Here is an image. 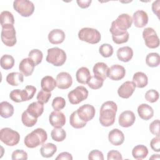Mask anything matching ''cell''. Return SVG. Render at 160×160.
I'll return each mask as SVG.
<instances>
[{
	"instance_id": "31",
	"label": "cell",
	"mask_w": 160,
	"mask_h": 160,
	"mask_svg": "<svg viewBox=\"0 0 160 160\" xmlns=\"http://www.w3.org/2000/svg\"><path fill=\"white\" fill-rule=\"evenodd\" d=\"M57 151V147L53 143H47L43 144L40 149V153L41 156L46 158L52 157Z\"/></svg>"
},
{
	"instance_id": "14",
	"label": "cell",
	"mask_w": 160,
	"mask_h": 160,
	"mask_svg": "<svg viewBox=\"0 0 160 160\" xmlns=\"http://www.w3.org/2000/svg\"><path fill=\"white\" fill-rule=\"evenodd\" d=\"M72 84V78L69 73L61 72L56 76V85L59 89H66L69 88Z\"/></svg>"
},
{
	"instance_id": "19",
	"label": "cell",
	"mask_w": 160,
	"mask_h": 160,
	"mask_svg": "<svg viewBox=\"0 0 160 160\" xmlns=\"http://www.w3.org/2000/svg\"><path fill=\"white\" fill-rule=\"evenodd\" d=\"M132 19L134 26L139 28H142L147 25L149 19L147 12L143 10H138L135 11Z\"/></svg>"
},
{
	"instance_id": "17",
	"label": "cell",
	"mask_w": 160,
	"mask_h": 160,
	"mask_svg": "<svg viewBox=\"0 0 160 160\" xmlns=\"http://www.w3.org/2000/svg\"><path fill=\"white\" fill-rule=\"evenodd\" d=\"M136 88V86L132 81H126L123 82L118 89V94L119 97L128 99L132 96Z\"/></svg>"
},
{
	"instance_id": "34",
	"label": "cell",
	"mask_w": 160,
	"mask_h": 160,
	"mask_svg": "<svg viewBox=\"0 0 160 160\" xmlns=\"http://www.w3.org/2000/svg\"><path fill=\"white\" fill-rule=\"evenodd\" d=\"M69 122H70L71 126L76 129L82 128L87 124V122L83 121L78 117L76 111H75L71 113V114L70 116V118H69Z\"/></svg>"
},
{
	"instance_id": "37",
	"label": "cell",
	"mask_w": 160,
	"mask_h": 160,
	"mask_svg": "<svg viewBox=\"0 0 160 160\" xmlns=\"http://www.w3.org/2000/svg\"><path fill=\"white\" fill-rule=\"evenodd\" d=\"M21 121L22 124L28 128H31L34 126L37 121H38V118L33 117L32 116H31L29 113H28V112L26 110L24 111L22 115H21Z\"/></svg>"
},
{
	"instance_id": "26",
	"label": "cell",
	"mask_w": 160,
	"mask_h": 160,
	"mask_svg": "<svg viewBox=\"0 0 160 160\" xmlns=\"http://www.w3.org/2000/svg\"><path fill=\"white\" fill-rule=\"evenodd\" d=\"M26 111L33 117L38 118L44 112V105L39 101L33 102L28 106Z\"/></svg>"
},
{
	"instance_id": "45",
	"label": "cell",
	"mask_w": 160,
	"mask_h": 160,
	"mask_svg": "<svg viewBox=\"0 0 160 160\" xmlns=\"http://www.w3.org/2000/svg\"><path fill=\"white\" fill-rule=\"evenodd\" d=\"M51 97V92H46L42 89L38 93L36 98L38 101L42 104H46L49 101Z\"/></svg>"
},
{
	"instance_id": "25",
	"label": "cell",
	"mask_w": 160,
	"mask_h": 160,
	"mask_svg": "<svg viewBox=\"0 0 160 160\" xmlns=\"http://www.w3.org/2000/svg\"><path fill=\"white\" fill-rule=\"evenodd\" d=\"M133 56V50L129 46L119 48L117 51V57L119 61L126 62L129 61Z\"/></svg>"
},
{
	"instance_id": "5",
	"label": "cell",
	"mask_w": 160,
	"mask_h": 160,
	"mask_svg": "<svg viewBox=\"0 0 160 160\" xmlns=\"http://www.w3.org/2000/svg\"><path fill=\"white\" fill-rule=\"evenodd\" d=\"M78 38L82 41L94 44L98 43L101 41V33L96 29L84 28L79 31Z\"/></svg>"
},
{
	"instance_id": "10",
	"label": "cell",
	"mask_w": 160,
	"mask_h": 160,
	"mask_svg": "<svg viewBox=\"0 0 160 160\" xmlns=\"http://www.w3.org/2000/svg\"><path fill=\"white\" fill-rule=\"evenodd\" d=\"M142 38L146 46L151 49H154L159 46V39L155 30L152 28H146L142 31Z\"/></svg>"
},
{
	"instance_id": "41",
	"label": "cell",
	"mask_w": 160,
	"mask_h": 160,
	"mask_svg": "<svg viewBox=\"0 0 160 160\" xmlns=\"http://www.w3.org/2000/svg\"><path fill=\"white\" fill-rule=\"evenodd\" d=\"M104 80L96 76H91L88 82V86L92 89H98L103 85Z\"/></svg>"
},
{
	"instance_id": "53",
	"label": "cell",
	"mask_w": 160,
	"mask_h": 160,
	"mask_svg": "<svg viewBox=\"0 0 160 160\" xmlns=\"http://www.w3.org/2000/svg\"><path fill=\"white\" fill-rule=\"evenodd\" d=\"M78 6L82 8L85 9L88 8L92 2L91 0H77L76 1Z\"/></svg>"
},
{
	"instance_id": "44",
	"label": "cell",
	"mask_w": 160,
	"mask_h": 160,
	"mask_svg": "<svg viewBox=\"0 0 160 160\" xmlns=\"http://www.w3.org/2000/svg\"><path fill=\"white\" fill-rule=\"evenodd\" d=\"M159 92L154 89L148 90L145 94V99L151 103L156 102L159 99Z\"/></svg>"
},
{
	"instance_id": "23",
	"label": "cell",
	"mask_w": 160,
	"mask_h": 160,
	"mask_svg": "<svg viewBox=\"0 0 160 160\" xmlns=\"http://www.w3.org/2000/svg\"><path fill=\"white\" fill-rule=\"evenodd\" d=\"M108 70L109 68L108 65L102 62H98L96 63L92 69L94 76L101 78L104 81L108 77Z\"/></svg>"
},
{
	"instance_id": "22",
	"label": "cell",
	"mask_w": 160,
	"mask_h": 160,
	"mask_svg": "<svg viewBox=\"0 0 160 160\" xmlns=\"http://www.w3.org/2000/svg\"><path fill=\"white\" fill-rule=\"evenodd\" d=\"M64 32L59 29H54L48 34V40L52 44H59L62 43L65 39Z\"/></svg>"
},
{
	"instance_id": "28",
	"label": "cell",
	"mask_w": 160,
	"mask_h": 160,
	"mask_svg": "<svg viewBox=\"0 0 160 160\" xmlns=\"http://www.w3.org/2000/svg\"><path fill=\"white\" fill-rule=\"evenodd\" d=\"M41 86L42 90L51 92L57 86L56 81L51 76H46L41 81Z\"/></svg>"
},
{
	"instance_id": "11",
	"label": "cell",
	"mask_w": 160,
	"mask_h": 160,
	"mask_svg": "<svg viewBox=\"0 0 160 160\" xmlns=\"http://www.w3.org/2000/svg\"><path fill=\"white\" fill-rule=\"evenodd\" d=\"M132 23V19L128 14H121L115 21H112L111 25L114 26L117 29L126 31L131 28Z\"/></svg>"
},
{
	"instance_id": "27",
	"label": "cell",
	"mask_w": 160,
	"mask_h": 160,
	"mask_svg": "<svg viewBox=\"0 0 160 160\" xmlns=\"http://www.w3.org/2000/svg\"><path fill=\"white\" fill-rule=\"evenodd\" d=\"M91 73L88 68L86 67H81L77 71L76 73V80L79 83L86 84L91 78Z\"/></svg>"
},
{
	"instance_id": "54",
	"label": "cell",
	"mask_w": 160,
	"mask_h": 160,
	"mask_svg": "<svg viewBox=\"0 0 160 160\" xmlns=\"http://www.w3.org/2000/svg\"><path fill=\"white\" fill-rule=\"evenodd\" d=\"M159 159V154H152L151 157L149 158V159Z\"/></svg>"
},
{
	"instance_id": "49",
	"label": "cell",
	"mask_w": 160,
	"mask_h": 160,
	"mask_svg": "<svg viewBox=\"0 0 160 160\" xmlns=\"http://www.w3.org/2000/svg\"><path fill=\"white\" fill-rule=\"evenodd\" d=\"M150 146L151 149L156 151L159 152L160 151V138L159 137H155L152 139L150 142Z\"/></svg>"
},
{
	"instance_id": "15",
	"label": "cell",
	"mask_w": 160,
	"mask_h": 160,
	"mask_svg": "<svg viewBox=\"0 0 160 160\" xmlns=\"http://www.w3.org/2000/svg\"><path fill=\"white\" fill-rule=\"evenodd\" d=\"M49 121L52 126L55 128H62L65 125L66 117L61 111H52L49 116Z\"/></svg>"
},
{
	"instance_id": "24",
	"label": "cell",
	"mask_w": 160,
	"mask_h": 160,
	"mask_svg": "<svg viewBox=\"0 0 160 160\" xmlns=\"http://www.w3.org/2000/svg\"><path fill=\"white\" fill-rule=\"evenodd\" d=\"M138 113L142 119L147 121L152 118L154 110L149 105L143 103L138 107Z\"/></svg>"
},
{
	"instance_id": "18",
	"label": "cell",
	"mask_w": 160,
	"mask_h": 160,
	"mask_svg": "<svg viewBox=\"0 0 160 160\" xmlns=\"http://www.w3.org/2000/svg\"><path fill=\"white\" fill-rule=\"evenodd\" d=\"M136 116L131 111H125L121 113L119 116L118 122L119 125L123 128H128L131 126L135 122Z\"/></svg>"
},
{
	"instance_id": "47",
	"label": "cell",
	"mask_w": 160,
	"mask_h": 160,
	"mask_svg": "<svg viewBox=\"0 0 160 160\" xmlns=\"http://www.w3.org/2000/svg\"><path fill=\"white\" fill-rule=\"evenodd\" d=\"M150 132L157 137H159V120L153 121L149 125Z\"/></svg>"
},
{
	"instance_id": "40",
	"label": "cell",
	"mask_w": 160,
	"mask_h": 160,
	"mask_svg": "<svg viewBox=\"0 0 160 160\" xmlns=\"http://www.w3.org/2000/svg\"><path fill=\"white\" fill-rule=\"evenodd\" d=\"M28 58L34 62L35 66H37L41 62L43 58V54L41 51L35 49L31 50L29 52Z\"/></svg>"
},
{
	"instance_id": "16",
	"label": "cell",
	"mask_w": 160,
	"mask_h": 160,
	"mask_svg": "<svg viewBox=\"0 0 160 160\" xmlns=\"http://www.w3.org/2000/svg\"><path fill=\"white\" fill-rule=\"evenodd\" d=\"M126 74L125 68L119 64H114L109 68L108 77L113 81H119Z\"/></svg>"
},
{
	"instance_id": "46",
	"label": "cell",
	"mask_w": 160,
	"mask_h": 160,
	"mask_svg": "<svg viewBox=\"0 0 160 160\" xmlns=\"http://www.w3.org/2000/svg\"><path fill=\"white\" fill-rule=\"evenodd\" d=\"M12 160H26L28 159V154L22 149H16L12 152L11 155Z\"/></svg>"
},
{
	"instance_id": "20",
	"label": "cell",
	"mask_w": 160,
	"mask_h": 160,
	"mask_svg": "<svg viewBox=\"0 0 160 160\" xmlns=\"http://www.w3.org/2000/svg\"><path fill=\"white\" fill-rule=\"evenodd\" d=\"M35 64L34 62L29 58L22 59L19 65V69L20 72L25 76H31L34 69Z\"/></svg>"
},
{
	"instance_id": "29",
	"label": "cell",
	"mask_w": 160,
	"mask_h": 160,
	"mask_svg": "<svg viewBox=\"0 0 160 160\" xmlns=\"http://www.w3.org/2000/svg\"><path fill=\"white\" fill-rule=\"evenodd\" d=\"M132 82L136 87L138 88H143L146 87L148 83V78L146 74L142 72H136L132 77Z\"/></svg>"
},
{
	"instance_id": "13",
	"label": "cell",
	"mask_w": 160,
	"mask_h": 160,
	"mask_svg": "<svg viewBox=\"0 0 160 160\" xmlns=\"http://www.w3.org/2000/svg\"><path fill=\"white\" fill-rule=\"evenodd\" d=\"M109 31L112 34V39L114 43L121 44L128 42L129 38V34L127 31H124L119 30L112 25H111Z\"/></svg>"
},
{
	"instance_id": "48",
	"label": "cell",
	"mask_w": 160,
	"mask_h": 160,
	"mask_svg": "<svg viewBox=\"0 0 160 160\" xmlns=\"http://www.w3.org/2000/svg\"><path fill=\"white\" fill-rule=\"evenodd\" d=\"M88 159L89 160H103L104 159V156L103 154L101 151L95 149L91 151L88 156Z\"/></svg>"
},
{
	"instance_id": "7",
	"label": "cell",
	"mask_w": 160,
	"mask_h": 160,
	"mask_svg": "<svg viewBox=\"0 0 160 160\" xmlns=\"http://www.w3.org/2000/svg\"><path fill=\"white\" fill-rule=\"evenodd\" d=\"M13 8L22 17H29L34 11V5L28 0H15Z\"/></svg>"
},
{
	"instance_id": "39",
	"label": "cell",
	"mask_w": 160,
	"mask_h": 160,
	"mask_svg": "<svg viewBox=\"0 0 160 160\" xmlns=\"http://www.w3.org/2000/svg\"><path fill=\"white\" fill-rule=\"evenodd\" d=\"M52 139L56 142H61L66 138V132L62 128H54L51 132Z\"/></svg>"
},
{
	"instance_id": "32",
	"label": "cell",
	"mask_w": 160,
	"mask_h": 160,
	"mask_svg": "<svg viewBox=\"0 0 160 160\" xmlns=\"http://www.w3.org/2000/svg\"><path fill=\"white\" fill-rule=\"evenodd\" d=\"M148 154V149L144 145H137L132 150V155L136 159H143Z\"/></svg>"
},
{
	"instance_id": "8",
	"label": "cell",
	"mask_w": 160,
	"mask_h": 160,
	"mask_svg": "<svg viewBox=\"0 0 160 160\" xmlns=\"http://www.w3.org/2000/svg\"><path fill=\"white\" fill-rule=\"evenodd\" d=\"M2 42L8 47L14 46L17 42L16 30L13 25L2 27L1 33Z\"/></svg>"
},
{
	"instance_id": "3",
	"label": "cell",
	"mask_w": 160,
	"mask_h": 160,
	"mask_svg": "<svg viewBox=\"0 0 160 160\" xmlns=\"http://www.w3.org/2000/svg\"><path fill=\"white\" fill-rule=\"evenodd\" d=\"M36 92L33 86H26L24 89H14L9 94L10 99L15 102H21L31 99Z\"/></svg>"
},
{
	"instance_id": "21",
	"label": "cell",
	"mask_w": 160,
	"mask_h": 160,
	"mask_svg": "<svg viewBox=\"0 0 160 160\" xmlns=\"http://www.w3.org/2000/svg\"><path fill=\"white\" fill-rule=\"evenodd\" d=\"M108 140L114 146H120L124 141V135L119 129H113L108 134Z\"/></svg>"
},
{
	"instance_id": "38",
	"label": "cell",
	"mask_w": 160,
	"mask_h": 160,
	"mask_svg": "<svg viewBox=\"0 0 160 160\" xmlns=\"http://www.w3.org/2000/svg\"><path fill=\"white\" fill-rule=\"evenodd\" d=\"M0 64L2 69L5 70L10 69L14 65V59L11 55L4 54L1 58Z\"/></svg>"
},
{
	"instance_id": "6",
	"label": "cell",
	"mask_w": 160,
	"mask_h": 160,
	"mask_svg": "<svg viewBox=\"0 0 160 160\" xmlns=\"http://www.w3.org/2000/svg\"><path fill=\"white\" fill-rule=\"evenodd\" d=\"M0 139L6 145L14 146L19 143L20 135L18 132L9 128H4L1 130Z\"/></svg>"
},
{
	"instance_id": "12",
	"label": "cell",
	"mask_w": 160,
	"mask_h": 160,
	"mask_svg": "<svg viewBox=\"0 0 160 160\" xmlns=\"http://www.w3.org/2000/svg\"><path fill=\"white\" fill-rule=\"evenodd\" d=\"M76 111L78 117L85 122H88L92 119L96 113L94 107L89 104H86L80 106Z\"/></svg>"
},
{
	"instance_id": "43",
	"label": "cell",
	"mask_w": 160,
	"mask_h": 160,
	"mask_svg": "<svg viewBox=\"0 0 160 160\" xmlns=\"http://www.w3.org/2000/svg\"><path fill=\"white\" fill-rule=\"evenodd\" d=\"M66 106V101L62 97H56L52 100V107L54 111H59L60 110L64 108Z\"/></svg>"
},
{
	"instance_id": "36",
	"label": "cell",
	"mask_w": 160,
	"mask_h": 160,
	"mask_svg": "<svg viewBox=\"0 0 160 160\" xmlns=\"http://www.w3.org/2000/svg\"><path fill=\"white\" fill-rule=\"evenodd\" d=\"M146 64L151 68H155L159 65L160 57L157 52L149 53L146 58Z\"/></svg>"
},
{
	"instance_id": "35",
	"label": "cell",
	"mask_w": 160,
	"mask_h": 160,
	"mask_svg": "<svg viewBox=\"0 0 160 160\" xmlns=\"http://www.w3.org/2000/svg\"><path fill=\"white\" fill-rule=\"evenodd\" d=\"M1 27L13 25L14 24V18L12 14L8 11H4L1 13Z\"/></svg>"
},
{
	"instance_id": "50",
	"label": "cell",
	"mask_w": 160,
	"mask_h": 160,
	"mask_svg": "<svg viewBox=\"0 0 160 160\" xmlns=\"http://www.w3.org/2000/svg\"><path fill=\"white\" fill-rule=\"evenodd\" d=\"M107 159L108 160L111 159H122V157L121 154L116 150H111L107 154Z\"/></svg>"
},
{
	"instance_id": "30",
	"label": "cell",
	"mask_w": 160,
	"mask_h": 160,
	"mask_svg": "<svg viewBox=\"0 0 160 160\" xmlns=\"http://www.w3.org/2000/svg\"><path fill=\"white\" fill-rule=\"evenodd\" d=\"M24 81V75L18 72L9 73L6 76V81L12 86H17L21 84Z\"/></svg>"
},
{
	"instance_id": "2",
	"label": "cell",
	"mask_w": 160,
	"mask_h": 160,
	"mask_svg": "<svg viewBox=\"0 0 160 160\" xmlns=\"http://www.w3.org/2000/svg\"><path fill=\"white\" fill-rule=\"evenodd\" d=\"M47 139L46 131L42 128H37L26 135L24 143L27 148H34L40 145H43Z\"/></svg>"
},
{
	"instance_id": "42",
	"label": "cell",
	"mask_w": 160,
	"mask_h": 160,
	"mask_svg": "<svg viewBox=\"0 0 160 160\" xmlns=\"http://www.w3.org/2000/svg\"><path fill=\"white\" fill-rule=\"evenodd\" d=\"M99 52L100 54L104 58L111 57L113 54V48L109 44H102L99 48Z\"/></svg>"
},
{
	"instance_id": "4",
	"label": "cell",
	"mask_w": 160,
	"mask_h": 160,
	"mask_svg": "<svg viewBox=\"0 0 160 160\" xmlns=\"http://www.w3.org/2000/svg\"><path fill=\"white\" fill-rule=\"evenodd\" d=\"M66 58V54L64 50L58 47H54L48 49L46 60L54 66H61L65 63Z\"/></svg>"
},
{
	"instance_id": "1",
	"label": "cell",
	"mask_w": 160,
	"mask_h": 160,
	"mask_svg": "<svg viewBox=\"0 0 160 160\" xmlns=\"http://www.w3.org/2000/svg\"><path fill=\"white\" fill-rule=\"evenodd\" d=\"M118 111L117 104L112 101L104 102L99 111V122L104 127H109L115 122L116 114Z\"/></svg>"
},
{
	"instance_id": "33",
	"label": "cell",
	"mask_w": 160,
	"mask_h": 160,
	"mask_svg": "<svg viewBox=\"0 0 160 160\" xmlns=\"http://www.w3.org/2000/svg\"><path fill=\"white\" fill-rule=\"evenodd\" d=\"M1 116L3 118H9L14 114L13 106L7 101H2L0 103Z\"/></svg>"
},
{
	"instance_id": "52",
	"label": "cell",
	"mask_w": 160,
	"mask_h": 160,
	"mask_svg": "<svg viewBox=\"0 0 160 160\" xmlns=\"http://www.w3.org/2000/svg\"><path fill=\"white\" fill-rule=\"evenodd\" d=\"M159 9H160V1L157 0L156 1H154L152 4V10L154 14H155L158 18H159Z\"/></svg>"
},
{
	"instance_id": "9",
	"label": "cell",
	"mask_w": 160,
	"mask_h": 160,
	"mask_svg": "<svg viewBox=\"0 0 160 160\" xmlns=\"http://www.w3.org/2000/svg\"><path fill=\"white\" fill-rule=\"evenodd\" d=\"M88 93V91L85 87L79 86L68 93V98L71 104H78L87 99Z\"/></svg>"
},
{
	"instance_id": "51",
	"label": "cell",
	"mask_w": 160,
	"mask_h": 160,
	"mask_svg": "<svg viewBox=\"0 0 160 160\" xmlns=\"http://www.w3.org/2000/svg\"><path fill=\"white\" fill-rule=\"evenodd\" d=\"M56 160H72V155L68 152H62L58 154V156L56 158Z\"/></svg>"
}]
</instances>
